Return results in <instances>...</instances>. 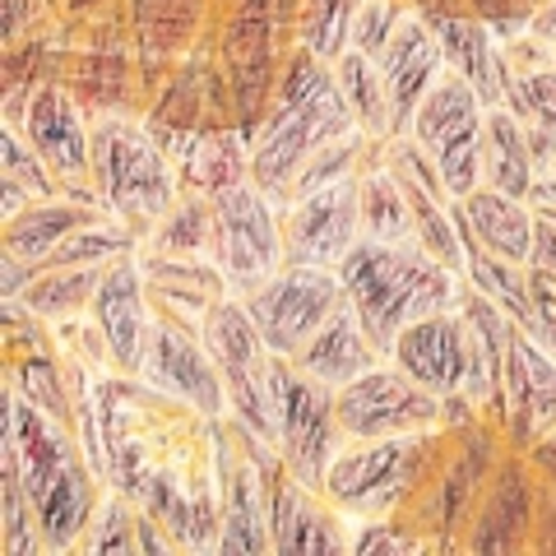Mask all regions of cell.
<instances>
[{
    "mask_svg": "<svg viewBox=\"0 0 556 556\" xmlns=\"http://www.w3.org/2000/svg\"><path fill=\"white\" fill-rule=\"evenodd\" d=\"M538 153H533V139L525 130L506 102L501 108H486V130H482V186L492 190H506L515 200H529V190L538 181Z\"/></svg>",
    "mask_w": 556,
    "mask_h": 556,
    "instance_id": "obj_27",
    "label": "cell"
},
{
    "mask_svg": "<svg viewBox=\"0 0 556 556\" xmlns=\"http://www.w3.org/2000/svg\"><path fill=\"white\" fill-rule=\"evenodd\" d=\"M464 247H468V265H464L468 288H478L486 302L506 311V316H510L519 329L538 334V311H533V292H529L525 265H515V260H501V255H492V251L473 247V241H464ZM538 339H543V334H538Z\"/></svg>",
    "mask_w": 556,
    "mask_h": 556,
    "instance_id": "obj_30",
    "label": "cell"
},
{
    "mask_svg": "<svg viewBox=\"0 0 556 556\" xmlns=\"http://www.w3.org/2000/svg\"><path fill=\"white\" fill-rule=\"evenodd\" d=\"M362 237L371 241H417L413 208L399 177L386 159H376L371 172H362Z\"/></svg>",
    "mask_w": 556,
    "mask_h": 556,
    "instance_id": "obj_31",
    "label": "cell"
},
{
    "mask_svg": "<svg viewBox=\"0 0 556 556\" xmlns=\"http://www.w3.org/2000/svg\"><path fill=\"white\" fill-rule=\"evenodd\" d=\"M0 144H5V167H0V177L20 181L33 200H51V195H56V172L42 163V153L28 144L20 126H10V121H5V130H0Z\"/></svg>",
    "mask_w": 556,
    "mask_h": 556,
    "instance_id": "obj_39",
    "label": "cell"
},
{
    "mask_svg": "<svg viewBox=\"0 0 556 556\" xmlns=\"http://www.w3.org/2000/svg\"><path fill=\"white\" fill-rule=\"evenodd\" d=\"M269 441L228 417L218 422V552H274V468Z\"/></svg>",
    "mask_w": 556,
    "mask_h": 556,
    "instance_id": "obj_7",
    "label": "cell"
},
{
    "mask_svg": "<svg viewBox=\"0 0 556 556\" xmlns=\"http://www.w3.org/2000/svg\"><path fill=\"white\" fill-rule=\"evenodd\" d=\"M325 492L292 478L288 468H278L274 482V552H339V519L334 506L320 501Z\"/></svg>",
    "mask_w": 556,
    "mask_h": 556,
    "instance_id": "obj_25",
    "label": "cell"
},
{
    "mask_svg": "<svg viewBox=\"0 0 556 556\" xmlns=\"http://www.w3.org/2000/svg\"><path fill=\"white\" fill-rule=\"evenodd\" d=\"M468 5H473L478 20L492 33H501V38H525L533 14L543 10V0H468Z\"/></svg>",
    "mask_w": 556,
    "mask_h": 556,
    "instance_id": "obj_41",
    "label": "cell"
},
{
    "mask_svg": "<svg viewBox=\"0 0 556 556\" xmlns=\"http://www.w3.org/2000/svg\"><path fill=\"white\" fill-rule=\"evenodd\" d=\"M10 126L24 130V139L42 153V163L56 177H70V181L93 177V130L84 126L79 98L61 89V84L42 79L24 102V116L10 121Z\"/></svg>",
    "mask_w": 556,
    "mask_h": 556,
    "instance_id": "obj_18",
    "label": "cell"
},
{
    "mask_svg": "<svg viewBox=\"0 0 556 556\" xmlns=\"http://www.w3.org/2000/svg\"><path fill=\"white\" fill-rule=\"evenodd\" d=\"M380 357H386V353H380L376 339L367 334L362 316L343 302L334 316H329L288 362H292V367H298L302 376L320 380V386L343 390V386H353L357 376H367L371 367H380Z\"/></svg>",
    "mask_w": 556,
    "mask_h": 556,
    "instance_id": "obj_20",
    "label": "cell"
},
{
    "mask_svg": "<svg viewBox=\"0 0 556 556\" xmlns=\"http://www.w3.org/2000/svg\"><path fill=\"white\" fill-rule=\"evenodd\" d=\"M10 390H20L33 408H42L47 417L75 427L79 422V408L70 399L65 380L56 371V362L47 357V348H28V353H10Z\"/></svg>",
    "mask_w": 556,
    "mask_h": 556,
    "instance_id": "obj_35",
    "label": "cell"
},
{
    "mask_svg": "<svg viewBox=\"0 0 556 556\" xmlns=\"http://www.w3.org/2000/svg\"><path fill=\"white\" fill-rule=\"evenodd\" d=\"M24 20H28V5H24V0H5V42H10V47L20 42Z\"/></svg>",
    "mask_w": 556,
    "mask_h": 556,
    "instance_id": "obj_45",
    "label": "cell"
},
{
    "mask_svg": "<svg viewBox=\"0 0 556 556\" xmlns=\"http://www.w3.org/2000/svg\"><path fill=\"white\" fill-rule=\"evenodd\" d=\"M102 269H38L33 283L24 288V298H14V302H24L38 320H65V316H75V311L93 306Z\"/></svg>",
    "mask_w": 556,
    "mask_h": 556,
    "instance_id": "obj_34",
    "label": "cell"
},
{
    "mask_svg": "<svg viewBox=\"0 0 556 556\" xmlns=\"http://www.w3.org/2000/svg\"><path fill=\"white\" fill-rule=\"evenodd\" d=\"M98 214H108V208H93V204H75V200H33L24 214H14L5 218V237H0V255H14V260H24V265L33 269H42L51 251L61 247V241L84 228L89 218Z\"/></svg>",
    "mask_w": 556,
    "mask_h": 556,
    "instance_id": "obj_26",
    "label": "cell"
},
{
    "mask_svg": "<svg viewBox=\"0 0 556 556\" xmlns=\"http://www.w3.org/2000/svg\"><path fill=\"white\" fill-rule=\"evenodd\" d=\"M339 427L348 441H386L417 437V431H445V399L417 386L404 367H371L353 386L334 394Z\"/></svg>",
    "mask_w": 556,
    "mask_h": 556,
    "instance_id": "obj_11",
    "label": "cell"
},
{
    "mask_svg": "<svg viewBox=\"0 0 556 556\" xmlns=\"http://www.w3.org/2000/svg\"><path fill=\"white\" fill-rule=\"evenodd\" d=\"M529 38L556 56V0H543V10H538L533 24H529Z\"/></svg>",
    "mask_w": 556,
    "mask_h": 556,
    "instance_id": "obj_44",
    "label": "cell"
},
{
    "mask_svg": "<svg viewBox=\"0 0 556 556\" xmlns=\"http://www.w3.org/2000/svg\"><path fill=\"white\" fill-rule=\"evenodd\" d=\"M501 417H506V445L525 450L556 431V353L515 325L510 353H506V376H501Z\"/></svg>",
    "mask_w": 556,
    "mask_h": 556,
    "instance_id": "obj_15",
    "label": "cell"
},
{
    "mask_svg": "<svg viewBox=\"0 0 556 556\" xmlns=\"http://www.w3.org/2000/svg\"><path fill=\"white\" fill-rule=\"evenodd\" d=\"M357 10H362V0H306L302 20H298V42L334 65L348 51V38H353Z\"/></svg>",
    "mask_w": 556,
    "mask_h": 556,
    "instance_id": "obj_37",
    "label": "cell"
},
{
    "mask_svg": "<svg viewBox=\"0 0 556 556\" xmlns=\"http://www.w3.org/2000/svg\"><path fill=\"white\" fill-rule=\"evenodd\" d=\"M547 172H556V153H552V167H547Z\"/></svg>",
    "mask_w": 556,
    "mask_h": 556,
    "instance_id": "obj_46",
    "label": "cell"
},
{
    "mask_svg": "<svg viewBox=\"0 0 556 556\" xmlns=\"http://www.w3.org/2000/svg\"><path fill=\"white\" fill-rule=\"evenodd\" d=\"M533 510H538V478L529 459L501 455L492 478L482 486V501L468 519V552L501 556L533 547Z\"/></svg>",
    "mask_w": 556,
    "mask_h": 556,
    "instance_id": "obj_16",
    "label": "cell"
},
{
    "mask_svg": "<svg viewBox=\"0 0 556 556\" xmlns=\"http://www.w3.org/2000/svg\"><path fill=\"white\" fill-rule=\"evenodd\" d=\"M399 20H404V10L394 5V0H362L357 20H353V38H348V47L367 51V56H380L386 51V42L394 38Z\"/></svg>",
    "mask_w": 556,
    "mask_h": 556,
    "instance_id": "obj_40",
    "label": "cell"
},
{
    "mask_svg": "<svg viewBox=\"0 0 556 556\" xmlns=\"http://www.w3.org/2000/svg\"><path fill=\"white\" fill-rule=\"evenodd\" d=\"M529 274V292H533V311H538V334L556 353V223L538 214V241L525 260Z\"/></svg>",
    "mask_w": 556,
    "mask_h": 556,
    "instance_id": "obj_38",
    "label": "cell"
},
{
    "mask_svg": "<svg viewBox=\"0 0 556 556\" xmlns=\"http://www.w3.org/2000/svg\"><path fill=\"white\" fill-rule=\"evenodd\" d=\"M334 394L320 380L302 376L288 357H278L274 371V404H278V459L292 478H302L306 486H325V473L334 455L343 450V427H339V408Z\"/></svg>",
    "mask_w": 556,
    "mask_h": 556,
    "instance_id": "obj_10",
    "label": "cell"
},
{
    "mask_svg": "<svg viewBox=\"0 0 556 556\" xmlns=\"http://www.w3.org/2000/svg\"><path fill=\"white\" fill-rule=\"evenodd\" d=\"M130 20L149 56H177L204 20V0H130Z\"/></svg>",
    "mask_w": 556,
    "mask_h": 556,
    "instance_id": "obj_32",
    "label": "cell"
},
{
    "mask_svg": "<svg viewBox=\"0 0 556 556\" xmlns=\"http://www.w3.org/2000/svg\"><path fill=\"white\" fill-rule=\"evenodd\" d=\"M482 130H486V102L478 98L473 84L445 65V75L431 84L422 108L413 112L408 135L437 163L441 181L455 200L473 195L482 186Z\"/></svg>",
    "mask_w": 556,
    "mask_h": 556,
    "instance_id": "obj_8",
    "label": "cell"
},
{
    "mask_svg": "<svg viewBox=\"0 0 556 556\" xmlns=\"http://www.w3.org/2000/svg\"><path fill=\"white\" fill-rule=\"evenodd\" d=\"M177 177L181 190H200V195H218L237 181L251 177V139L241 135L237 121H204V126L177 149Z\"/></svg>",
    "mask_w": 556,
    "mask_h": 556,
    "instance_id": "obj_24",
    "label": "cell"
},
{
    "mask_svg": "<svg viewBox=\"0 0 556 556\" xmlns=\"http://www.w3.org/2000/svg\"><path fill=\"white\" fill-rule=\"evenodd\" d=\"M459 228H464V241L525 265L538 241V208L529 200L506 195V190L478 186L473 195L459 200Z\"/></svg>",
    "mask_w": 556,
    "mask_h": 556,
    "instance_id": "obj_22",
    "label": "cell"
},
{
    "mask_svg": "<svg viewBox=\"0 0 556 556\" xmlns=\"http://www.w3.org/2000/svg\"><path fill=\"white\" fill-rule=\"evenodd\" d=\"M247 311L255 329L278 357H292L298 348L316 334V329L348 302L339 269H316V265H283L269 283L247 292Z\"/></svg>",
    "mask_w": 556,
    "mask_h": 556,
    "instance_id": "obj_12",
    "label": "cell"
},
{
    "mask_svg": "<svg viewBox=\"0 0 556 556\" xmlns=\"http://www.w3.org/2000/svg\"><path fill=\"white\" fill-rule=\"evenodd\" d=\"M200 334L214 353L223 386H228V404H232V422H241L255 437H265L278 445V404H274V371H278V353L265 343V334L255 329L251 311L241 298H223L214 311L204 316Z\"/></svg>",
    "mask_w": 556,
    "mask_h": 556,
    "instance_id": "obj_6",
    "label": "cell"
},
{
    "mask_svg": "<svg viewBox=\"0 0 556 556\" xmlns=\"http://www.w3.org/2000/svg\"><path fill=\"white\" fill-rule=\"evenodd\" d=\"M353 130H362V121L343 93L334 65L306 47L292 51L278 93L251 139V181L269 190L274 200H288L302 167Z\"/></svg>",
    "mask_w": 556,
    "mask_h": 556,
    "instance_id": "obj_1",
    "label": "cell"
},
{
    "mask_svg": "<svg viewBox=\"0 0 556 556\" xmlns=\"http://www.w3.org/2000/svg\"><path fill=\"white\" fill-rule=\"evenodd\" d=\"M93 186L102 208L126 228H153L181 195L172 153L149 126H130L121 116H102L93 126Z\"/></svg>",
    "mask_w": 556,
    "mask_h": 556,
    "instance_id": "obj_4",
    "label": "cell"
},
{
    "mask_svg": "<svg viewBox=\"0 0 556 556\" xmlns=\"http://www.w3.org/2000/svg\"><path fill=\"white\" fill-rule=\"evenodd\" d=\"M144 386L163 390L172 399L190 404L200 417H228V386H223V371L200 329H190L181 320L153 311V325H149V339H144V357H139V371H135Z\"/></svg>",
    "mask_w": 556,
    "mask_h": 556,
    "instance_id": "obj_13",
    "label": "cell"
},
{
    "mask_svg": "<svg viewBox=\"0 0 556 556\" xmlns=\"http://www.w3.org/2000/svg\"><path fill=\"white\" fill-rule=\"evenodd\" d=\"M437 437L441 431L386 437V441H348L325 473V486H320L325 501L339 515H353V519H390L431 478Z\"/></svg>",
    "mask_w": 556,
    "mask_h": 556,
    "instance_id": "obj_3",
    "label": "cell"
},
{
    "mask_svg": "<svg viewBox=\"0 0 556 556\" xmlns=\"http://www.w3.org/2000/svg\"><path fill=\"white\" fill-rule=\"evenodd\" d=\"M506 108L525 121L533 153H538V167L547 172L552 153H556V61L506 70Z\"/></svg>",
    "mask_w": 556,
    "mask_h": 556,
    "instance_id": "obj_28",
    "label": "cell"
},
{
    "mask_svg": "<svg viewBox=\"0 0 556 556\" xmlns=\"http://www.w3.org/2000/svg\"><path fill=\"white\" fill-rule=\"evenodd\" d=\"M306 0H237V10L223 24L218 38V56H223V75L232 89V108H237V126L247 139H255L260 121H265L269 102L283 79V56H278V38L288 24L302 20Z\"/></svg>",
    "mask_w": 556,
    "mask_h": 556,
    "instance_id": "obj_5",
    "label": "cell"
},
{
    "mask_svg": "<svg viewBox=\"0 0 556 556\" xmlns=\"http://www.w3.org/2000/svg\"><path fill=\"white\" fill-rule=\"evenodd\" d=\"M348 306L362 316L376 348L390 357L394 339L413 320L441 316L464 302V274L431 255L422 241H371L362 237L339 265Z\"/></svg>",
    "mask_w": 556,
    "mask_h": 556,
    "instance_id": "obj_2",
    "label": "cell"
},
{
    "mask_svg": "<svg viewBox=\"0 0 556 556\" xmlns=\"http://www.w3.org/2000/svg\"><path fill=\"white\" fill-rule=\"evenodd\" d=\"M427 24L441 38L445 65L473 84L486 108H501V102H506V56L496 51V33L478 20L473 5L455 10V14H437V20H427Z\"/></svg>",
    "mask_w": 556,
    "mask_h": 556,
    "instance_id": "obj_23",
    "label": "cell"
},
{
    "mask_svg": "<svg viewBox=\"0 0 556 556\" xmlns=\"http://www.w3.org/2000/svg\"><path fill=\"white\" fill-rule=\"evenodd\" d=\"M413 533L394 529L390 519H367V529H362V538L353 543V552H413Z\"/></svg>",
    "mask_w": 556,
    "mask_h": 556,
    "instance_id": "obj_42",
    "label": "cell"
},
{
    "mask_svg": "<svg viewBox=\"0 0 556 556\" xmlns=\"http://www.w3.org/2000/svg\"><path fill=\"white\" fill-rule=\"evenodd\" d=\"M149 255L167 260H214V195L181 190L177 204L153 223Z\"/></svg>",
    "mask_w": 556,
    "mask_h": 556,
    "instance_id": "obj_29",
    "label": "cell"
},
{
    "mask_svg": "<svg viewBox=\"0 0 556 556\" xmlns=\"http://www.w3.org/2000/svg\"><path fill=\"white\" fill-rule=\"evenodd\" d=\"M214 260L228 274L237 298L269 283L288 265L283 218L274 214V195L260 190L251 177L214 195Z\"/></svg>",
    "mask_w": 556,
    "mask_h": 556,
    "instance_id": "obj_9",
    "label": "cell"
},
{
    "mask_svg": "<svg viewBox=\"0 0 556 556\" xmlns=\"http://www.w3.org/2000/svg\"><path fill=\"white\" fill-rule=\"evenodd\" d=\"M334 75L343 84L348 102H353L362 130L386 144V139H390V98H386V79H380L376 56H367V51H357V47H348L343 56L334 61Z\"/></svg>",
    "mask_w": 556,
    "mask_h": 556,
    "instance_id": "obj_33",
    "label": "cell"
},
{
    "mask_svg": "<svg viewBox=\"0 0 556 556\" xmlns=\"http://www.w3.org/2000/svg\"><path fill=\"white\" fill-rule=\"evenodd\" d=\"M529 468H533V478L538 482H547V486H556V431H547V437H538L529 450Z\"/></svg>",
    "mask_w": 556,
    "mask_h": 556,
    "instance_id": "obj_43",
    "label": "cell"
},
{
    "mask_svg": "<svg viewBox=\"0 0 556 556\" xmlns=\"http://www.w3.org/2000/svg\"><path fill=\"white\" fill-rule=\"evenodd\" d=\"M496 468V441L492 431H482V422L464 427V441L455 450V459L445 464L441 486H437V501H431V538H441V547H450V538H459V529L473 519L478 501H482V486Z\"/></svg>",
    "mask_w": 556,
    "mask_h": 556,
    "instance_id": "obj_21",
    "label": "cell"
},
{
    "mask_svg": "<svg viewBox=\"0 0 556 556\" xmlns=\"http://www.w3.org/2000/svg\"><path fill=\"white\" fill-rule=\"evenodd\" d=\"M75 70V98L89 102L98 112H112V108H126V93H130V56L126 51H84V56L70 65Z\"/></svg>",
    "mask_w": 556,
    "mask_h": 556,
    "instance_id": "obj_36",
    "label": "cell"
},
{
    "mask_svg": "<svg viewBox=\"0 0 556 556\" xmlns=\"http://www.w3.org/2000/svg\"><path fill=\"white\" fill-rule=\"evenodd\" d=\"M357 241H362V172L288 200L283 214L288 265L339 269Z\"/></svg>",
    "mask_w": 556,
    "mask_h": 556,
    "instance_id": "obj_14",
    "label": "cell"
},
{
    "mask_svg": "<svg viewBox=\"0 0 556 556\" xmlns=\"http://www.w3.org/2000/svg\"><path fill=\"white\" fill-rule=\"evenodd\" d=\"M93 325L102 334V353L108 367L121 376L139 371L144 357V339L153 325V302H149V283H144V265L135 255H121L102 269V283L93 292Z\"/></svg>",
    "mask_w": 556,
    "mask_h": 556,
    "instance_id": "obj_17",
    "label": "cell"
},
{
    "mask_svg": "<svg viewBox=\"0 0 556 556\" xmlns=\"http://www.w3.org/2000/svg\"><path fill=\"white\" fill-rule=\"evenodd\" d=\"M380 79H386V98H390V139L408 135L413 112L422 108V98L431 93V84L445 75V51L441 38L431 33V24L422 14H404L394 28V38L386 42V51L376 56Z\"/></svg>",
    "mask_w": 556,
    "mask_h": 556,
    "instance_id": "obj_19",
    "label": "cell"
}]
</instances>
